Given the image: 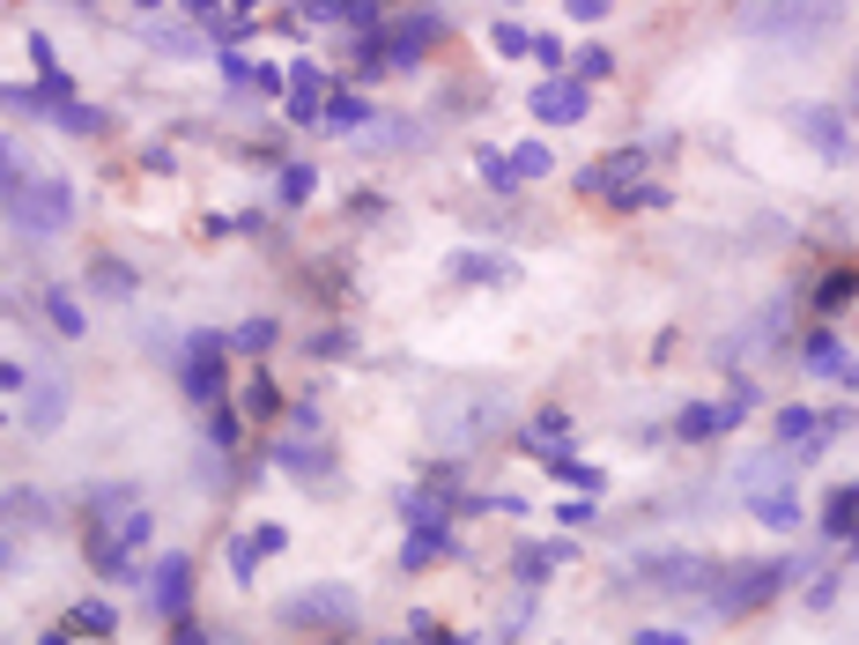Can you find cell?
<instances>
[{"label": "cell", "mask_w": 859, "mask_h": 645, "mask_svg": "<svg viewBox=\"0 0 859 645\" xmlns=\"http://www.w3.org/2000/svg\"><path fill=\"white\" fill-rule=\"evenodd\" d=\"M148 504L134 490H119V482H104L90 504H82V556H90V571H104V579H142V564H134V549L148 542Z\"/></svg>", "instance_id": "cell-1"}, {"label": "cell", "mask_w": 859, "mask_h": 645, "mask_svg": "<svg viewBox=\"0 0 859 645\" xmlns=\"http://www.w3.org/2000/svg\"><path fill=\"white\" fill-rule=\"evenodd\" d=\"M0 200H8V223L30 230V238H52V230H67V223H74L67 178L30 171V164H8V142H0Z\"/></svg>", "instance_id": "cell-2"}, {"label": "cell", "mask_w": 859, "mask_h": 645, "mask_svg": "<svg viewBox=\"0 0 859 645\" xmlns=\"http://www.w3.org/2000/svg\"><path fill=\"white\" fill-rule=\"evenodd\" d=\"M793 579H800L793 556H778V564H741L734 579H719V586H712V608H719V616H748V608H763L771 594H786Z\"/></svg>", "instance_id": "cell-3"}, {"label": "cell", "mask_w": 859, "mask_h": 645, "mask_svg": "<svg viewBox=\"0 0 859 645\" xmlns=\"http://www.w3.org/2000/svg\"><path fill=\"white\" fill-rule=\"evenodd\" d=\"M667 149H674V142H660V134H652V142H630V149L600 156V164H593V171L578 178V186H586V194H608V200H622L630 186H645V178H652V164H660Z\"/></svg>", "instance_id": "cell-4"}, {"label": "cell", "mask_w": 859, "mask_h": 645, "mask_svg": "<svg viewBox=\"0 0 859 645\" xmlns=\"http://www.w3.org/2000/svg\"><path fill=\"white\" fill-rule=\"evenodd\" d=\"M837 8H845V0H748L741 23L756 30V38H786V30H823Z\"/></svg>", "instance_id": "cell-5"}, {"label": "cell", "mask_w": 859, "mask_h": 645, "mask_svg": "<svg viewBox=\"0 0 859 645\" xmlns=\"http://www.w3.org/2000/svg\"><path fill=\"white\" fill-rule=\"evenodd\" d=\"M222 334H193V342H186V400H193V408H216L222 400Z\"/></svg>", "instance_id": "cell-6"}, {"label": "cell", "mask_w": 859, "mask_h": 645, "mask_svg": "<svg viewBox=\"0 0 859 645\" xmlns=\"http://www.w3.org/2000/svg\"><path fill=\"white\" fill-rule=\"evenodd\" d=\"M282 623H326V631H342V623H356V594L348 586H304V594L282 601Z\"/></svg>", "instance_id": "cell-7"}, {"label": "cell", "mask_w": 859, "mask_h": 645, "mask_svg": "<svg viewBox=\"0 0 859 645\" xmlns=\"http://www.w3.org/2000/svg\"><path fill=\"white\" fill-rule=\"evenodd\" d=\"M526 104H534V119H541V126H578V119L593 112V90H586L578 75H556V82H541Z\"/></svg>", "instance_id": "cell-8"}, {"label": "cell", "mask_w": 859, "mask_h": 645, "mask_svg": "<svg viewBox=\"0 0 859 645\" xmlns=\"http://www.w3.org/2000/svg\"><path fill=\"white\" fill-rule=\"evenodd\" d=\"M800 134H808V149L823 156V164H845V156H852V126H845L837 104H808V112H800Z\"/></svg>", "instance_id": "cell-9"}, {"label": "cell", "mask_w": 859, "mask_h": 645, "mask_svg": "<svg viewBox=\"0 0 859 645\" xmlns=\"http://www.w3.org/2000/svg\"><path fill=\"white\" fill-rule=\"evenodd\" d=\"M630 586L689 594V586H712V564H704V556H645V571H630Z\"/></svg>", "instance_id": "cell-10"}, {"label": "cell", "mask_w": 859, "mask_h": 645, "mask_svg": "<svg viewBox=\"0 0 859 645\" xmlns=\"http://www.w3.org/2000/svg\"><path fill=\"white\" fill-rule=\"evenodd\" d=\"M148 601H156L164 616H186V601H193V556H156V571H148Z\"/></svg>", "instance_id": "cell-11"}, {"label": "cell", "mask_w": 859, "mask_h": 645, "mask_svg": "<svg viewBox=\"0 0 859 645\" xmlns=\"http://www.w3.org/2000/svg\"><path fill=\"white\" fill-rule=\"evenodd\" d=\"M430 45H438V15H408V23H394V38H386V67H416Z\"/></svg>", "instance_id": "cell-12"}, {"label": "cell", "mask_w": 859, "mask_h": 645, "mask_svg": "<svg viewBox=\"0 0 859 645\" xmlns=\"http://www.w3.org/2000/svg\"><path fill=\"white\" fill-rule=\"evenodd\" d=\"M564 438H570V423H564V408H548V416H534L526 423V452H534L541 468H548V460H564Z\"/></svg>", "instance_id": "cell-13"}, {"label": "cell", "mask_w": 859, "mask_h": 645, "mask_svg": "<svg viewBox=\"0 0 859 645\" xmlns=\"http://www.w3.org/2000/svg\"><path fill=\"white\" fill-rule=\"evenodd\" d=\"M438 556H452V534H444V527H408V549H400V571H430Z\"/></svg>", "instance_id": "cell-14"}, {"label": "cell", "mask_w": 859, "mask_h": 645, "mask_svg": "<svg viewBox=\"0 0 859 645\" xmlns=\"http://www.w3.org/2000/svg\"><path fill=\"white\" fill-rule=\"evenodd\" d=\"M756 520L771 527V534H793V527H800V497L793 490H756Z\"/></svg>", "instance_id": "cell-15"}, {"label": "cell", "mask_w": 859, "mask_h": 645, "mask_svg": "<svg viewBox=\"0 0 859 645\" xmlns=\"http://www.w3.org/2000/svg\"><path fill=\"white\" fill-rule=\"evenodd\" d=\"M67 631H74V638H112V631H119V616H112V601H74V608H67Z\"/></svg>", "instance_id": "cell-16"}, {"label": "cell", "mask_w": 859, "mask_h": 645, "mask_svg": "<svg viewBox=\"0 0 859 645\" xmlns=\"http://www.w3.org/2000/svg\"><path fill=\"white\" fill-rule=\"evenodd\" d=\"M452 274H460V282H512V260H504V252H460V260H452Z\"/></svg>", "instance_id": "cell-17"}, {"label": "cell", "mask_w": 859, "mask_h": 645, "mask_svg": "<svg viewBox=\"0 0 859 645\" xmlns=\"http://www.w3.org/2000/svg\"><path fill=\"white\" fill-rule=\"evenodd\" d=\"M60 408H67V394H60V378H38V386H30V408H23V423H30V430H52V423H60Z\"/></svg>", "instance_id": "cell-18"}, {"label": "cell", "mask_w": 859, "mask_h": 645, "mask_svg": "<svg viewBox=\"0 0 859 645\" xmlns=\"http://www.w3.org/2000/svg\"><path fill=\"white\" fill-rule=\"evenodd\" d=\"M444 512H452L444 490H408V497H400V520H408V527H444Z\"/></svg>", "instance_id": "cell-19"}, {"label": "cell", "mask_w": 859, "mask_h": 645, "mask_svg": "<svg viewBox=\"0 0 859 645\" xmlns=\"http://www.w3.org/2000/svg\"><path fill=\"white\" fill-rule=\"evenodd\" d=\"M674 438H682V446H704V438H719V408H712V400L682 408V416H674Z\"/></svg>", "instance_id": "cell-20"}, {"label": "cell", "mask_w": 859, "mask_h": 645, "mask_svg": "<svg viewBox=\"0 0 859 645\" xmlns=\"http://www.w3.org/2000/svg\"><path fill=\"white\" fill-rule=\"evenodd\" d=\"M556 564H570V542H526L518 549V571H526V579H548Z\"/></svg>", "instance_id": "cell-21"}, {"label": "cell", "mask_w": 859, "mask_h": 645, "mask_svg": "<svg viewBox=\"0 0 859 645\" xmlns=\"http://www.w3.org/2000/svg\"><path fill=\"white\" fill-rule=\"evenodd\" d=\"M852 298H859V274L852 268H830L823 282H815V304H823V312H837V304H852Z\"/></svg>", "instance_id": "cell-22"}, {"label": "cell", "mask_w": 859, "mask_h": 645, "mask_svg": "<svg viewBox=\"0 0 859 645\" xmlns=\"http://www.w3.org/2000/svg\"><path fill=\"white\" fill-rule=\"evenodd\" d=\"M45 320H52V334H67V342L90 326V320H82V304H74L67 290H45Z\"/></svg>", "instance_id": "cell-23"}, {"label": "cell", "mask_w": 859, "mask_h": 645, "mask_svg": "<svg viewBox=\"0 0 859 645\" xmlns=\"http://www.w3.org/2000/svg\"><path fill=\"white\" fill-rule=\"evenodd\" d=\"M823 527H830L837 542H845V534H859V490H830V512H823Z\"/></svg>", "instance_id": "cell-24"}, {"label": "cell", "mask_w": 859, "mask_h": 645, "mask_svg": "<svg viewBox=\"0 0 859 645\" xmlns=\"http://www.w3.org/2000/svg\"><path fill=\"white\" fill-rule=\"evenodd\" d=\"M808 438H815V408H800V400H793V408H778V446L800 452Z\"/></svg>", "instance_id": "cell-25"}, {"label": "cell", "mask_w": 859, "mask_h": 645, "mask_svg": "<svg viewBox=\"0 0 859 645\" xmlns=\"http://www.w3.org/2000/svg\"><path fill=\"white\" fill-rule=\"evenodd\" d=\"M548 475H556V482H570V490H578V497H593V490H600V482H608V475H600V468H586V460H570V452H564V460H548Z\"/></svg>", "instance_id": "cell-26"}, {"label": "cell", "mask_w": 859, "mask_h": 645, "mask_svg": "<svg viewBox=\"0 0 859 645\" xmlns=\"http://www.w3.org/2000/svg\"><path fill=\"white\" fill-rule=\"evenodd\" d=\"M274 408H282V386H274L268 372H252V386H245V416H252V423H268Z\"/></svg>", "instance_id": "cell-27"}, {"label": "cell", "mask_w": 859, "mask_h": 645, "mask_svg": "<svg viewBox=\"0 0 859 645\" xmlns=\"http://www.w3.org/2000/svg\"><path fill=\"white\" fill-rule=\"evenodd\" d=\"M230 348H238V356H268V348H274V320H245V326H230Z\"/></svg>", "instance_id": "cell-28"}, {"label": "cell", "mask_w": 859, "mask_h": 645, "mask_svg": "<svg viewBox=\"0 0 859 645\" xmlns=\"http://www.w3.org/2000/svg\"><path fill=\"white\" fill-rule=\"evenodd\" d=\"M319 119H326V126H364V119H370V104L356 97V90H342V97H326Z\"/></svg>", "instance_id": "cell-29"}, {"label": "cell", "mask_w": 859, "mask_h": 645, "mask_svg": "<svg viewBox=\"0 0 859 645\" xmlns=\"http://www.w3.org/2000/svg\"><path fill=\"white\" fill-rule=\"evenodd\" d=\"M608 208H622V216H652V208H667V186H652V178H645V186H630V194L608 200Z\"/></svg>", "instance_id": "cell-30"}, {"label": "cell", "mask_w": 859, "mask_h": 645, "mask_svg": "<svg viewBox=\"0 0 859 645\" xmlns=\"http://www.w3.org/2000/svg\"><path fill=\"white\" fill-rule=\"evenodd\" d=\"M90 282H97L104 298H134V274H126V260H97V268H90Z\"/></svg>", "instance_id": "cell-31"}, {"label": "cell", "mask_w": 859, "mask_h": 645, "mask_svg": "<svg viewBox=\"0 0 859 645\" xmlns=\"http://www.w3.org/2000/svg\"><path fill=\"white\" fill-rule=\"evenodd\" d=\"M512 171H518V178H541V171H556V149H548V142H518Z\"/></svg>", "instance_id": "cell-32"}, {"label": "cell", "mask_w": 859, "mask_h": 645, "mask_svg": "<svg viewBox=\"0 0 859 645\" xmlns=\"http://www.w3.org/2000/svg\"><path fill=\"white\" fill-rule=\"evenodd\" d=\"M319 194V171H312V164H290V171H282V208H296V200H312Z\"/></svg>", "instance_id": "cell-33"}, {"label": "cell", "mask_w": 859, "mask_h": 645, "mask_svg": "<svg viewBox=\"0 0 859 645\" xmlns=\"http://www.w3.org/2000/svg\"><path fill=\"white\" fill-rule=\"evenodd\" d=\"M808 372H845V342L837 334H815L808 342Z\"/></svg>", "instance_id": "cell-34"}, {"label": "cell", "mask_w": 859, "mask_h": 645, "mask_svg": "<svg viewBox=\"0 0 859 645\" xmlns=\"http://www.w3.org/2000/svg\"><path fill=\"white\" fill-rule=\"evenodd\" d=\"M490 38H496V52H504V60H518V52L534 45V30H526V23H512V15H504V23H490Z\"/></svg>", "instance_id": "cell-35"}, {"label": "cell", "mask_w": 859, "mask_h": 645, "mask_svg": "<svg viewBox=\"0 0 859 645\" xmlns=\"http://www.w3.org/2000/svg\"><path fill=\"white\" fill-rule=\"evenodd\" d=\"M142 38H148V45H164V52H200V38H193V30H171V23H148Z\"/></svg>", "instance_id": "cell-36"}, {"label": "cell", "mask_w": 859, "mask_h": 645, "mask_svg": "<svg viewBox=\"0 0 859 645\" xmlns=\"http://www.w3.org/2000/svg\"><path fill=\"white\" fill-rule=\"evenodd\" d=\"M474 171L490 178V186H518V171H512V156H496V149H482V156H474Z\"/></svg>", "instance_id": "cell-37"}, {"label": "cell", "mask_w": 859, "mask_h": 645, "mask_svg": "<svg viewBox=\"0 0 859 645\" xmlns=\"http://www.w3.org/2000/svg\"><path fill=\"white\" fill-rule=\"evenodd\" d=\"M719 408V430H734L741 416H748V408H756V394H748V386H741V394H726V400H712Z\"/></svg>", "instance_id": "cell-38"}, {"label": "cell", "mask_w": 859, "mask_h": 645, "mask_svg": "<svg viewBox=\"0 0 859 645\" xmlns=\"http://www.w3.org/2000/svg\"><path fill=\"white\" fill-rule=\"evenodd\" d=\"M290 90H304V97H326V75L312 67V60H296V67H290Z\"/></svg>", "instance_id": "cell-39"}, {"label": "cell", "mask_w": 859, "mask_h": 645, "mask_svg": "<svg viewBox=\"0 0 859 645\" xmlns=\"http://www.w3.org/2000/svg\"><path fill=\"white\" fill-rule=\"evenodd\" d=\"M252 549H260V556H282V549H290V527H252Z\"/></svg>", "instance_id": "cell-40"}, {"label": "cell", "mask_w": 859, "mask_h": 645, "mask_svg": "<svg viewBox=\"0 0 859 645\" xmlns=\"http://www.w3.org/2000/svg\"><path fill=\"white\" fill-rule=\"evenodd\" d=\"M608 67H615V60H608V45H586V52H578V82H600Z\"/></svg>", "instance_id": "cell-41"}, {"label": "cell", "mask_w": 859, "mask_h": 645, "mask_svg": "<svg viewBox=\"0 0 859 645\" xmlns=\"http://www.w3.org/2000/svg\"><path fill=\"white\" fill-rule=\"evenodd\" d=\"M541 60V67H564V38H548V30H534V45H526Z\"/></svg>", "instance_id": "cell-42"}, {"label": "cell", "mask_w": 859, "mask_h": 645, "mask_svg": "<svg viewBox=\"0 0 859 645\" xmlns=\"http://www.w3.org/2000/svg\"><path fill=\"white\" fill-rule=\"evenodd\" d=\"M208 446H222V452L238 446V416H222V408H216V416H208Z\"/></svg>", "instance_id": "cell-43"}, {"label": "cell", "mask_w": 859, "mask_h": 645, "mask_svg": "<svg viewBox=\"0 0 859 645\" xmlns=\"http://www.w3.org/2000/svg\"><path fill=\"white\" fill-rule=\"evenodd\" d=\"M408 638H416V645H452V638L438 631V616H408Z\"/></svg>", "instance_id": "cell-44"}, {"label": "cell", "mask_w": 859, "mask_h": 645, "mask_svg": "<svg viewBox=\"0 0 859 645\" xmlns=\"http://www.w3.org/2000/svg\"><path fill=\"white\" fill-rule=\"evenodd\" d=\"M556 520H564V527H586V520H593V497H564V504H556Z\"/></svg>", "instance_id": "cell-45"}, {"label": "cell", "mask_w": 859, "mask_h": 645, "mask_svg": "<svg viewBox=\"0 0 859 645\" xmlns=\"http://www.w3.org/2000/svg\"><path fill=\"white\" fill-rule=\"evenodd\" d=\"M252 556H260V549H252V534H238V542H230V571H238V579H252Z\"/></svg>", "instance_id": "cell-46"}, {"label": "cell", "mask_w": 859, "mask_h": 645, "mask_svg": "<svg viewBox=\"0 0 859 645\" xmlns=\"http://www.w3.org/2000/svg\"><path fill=\"white\" fill-rule=\"evenodd\" d=\"M282 82H290V75H282V67H252V82H245V90H260V97H274Z\"/></svg>", "instance_id": "cell-47"}, {"label": "cell", "mask_w": 859, "mask_h": 645, "mask_svg": "<svg viewBox=\"0 0 859 645\" xmlns=\"http://www.w3.org/2000/svg\"><path fill=\"white\" fill-rule=\"evenodd\" d=\"M570 8V23H600V15H608V0H564Z\"/></svg>", "instance_id": "cell-48"}, {"label": "cell", "mask_w": 859, "mask_h": 645, "mask_svg": "<svg viewBox=\"0 0 859 645\" xmlns=\"http://www.w3.org/2000/svg\"><path fill=\"white\" fill-rule=\"evenodd\" d=\"M630 645H689V631H638Z\"/></svg>", "instance_id": "cell-49"}, {"label": "cell", "mask_w": 859, "mask_h": 645, "mask_svg": "<svg viewBox=\"0 0 859 645\" xmlns=\"http://www.w3.org/2000/svg\"><path fill=\"white\" fill-rule=\"evenodd\" d=\"M30 378H23V364H0V394H23Z\"/></svg>", "instance_id": "cell-50"}, {"label": "cell", "mask_w": 859, "mask_h": 645, "mask_svg": "<svg viewBox=\"0 0 859 645\" xmlns=\"http://www.w3.org/2000/svg\"><path fill=\"white\" fill-rule=\"evenodd\" d=\"M178 645H208V631H193V616H178Z\"/></svg>", "instance_id": "cell-51"}, {"label": "cell", "mask_w": 859, "mask_h": 645, "mask_svg": "<svg viewBox=\"0 0 859 645\" xmlns=\"http://www.w3.org/2000/svg\"><path fill=\"white\" fill-rule=\"evenodd\" d=\"M186 15H222V0H186Z\"/></svg>", "instance_id": "cell-52"}, {"label": "cell", "mask_w": 859, "mask_h": 645, "mask_svg": "<svg viewBox=\"0 0 859 645\" xmlns=\"http://www.w3.org/2000/svg\"><path fill=\"white\" fill-rule=\"evenodd\" d=\"M45 645H74V631H67V623H60V631H52V638Z\"/></svg>", "instance_id": "cell-53"}, {"label": "cell", "mask_w": 859, "mask_h": 645, "mask_svg": "<svg viewBox=\"0 0 859 645\" xmlns=\"http://www.w3.org/2000/svg\"><path fill=\"white\" fill-rule=\"evenodd\" d=\"M845 386H859V356H852V364H845Z\"/></svg>", "instance_id": "cell-54"}, {"label": "cell", "mask_w": 859, "mask_h": 645, "mask_svg": "<svg viewBox=\"0 0 859 645\" xmlns=\"http://www.w3.org/2000/svg\"><path fill=\"white\" fill-rule=\"evenodd\" d=\"M245 8H252V0H230V15H245Z\"/></svg>", "instance_id": "cell-55"}, {"label": "cell", "mask_w": 859, "mask_h": 645, "mask_svg": "<svg viewBox=\"0 0 859 645\" xmlns=\"http://www.w3.org/2000/svg\"><path fill=\"white\" fill-rule=\"evenodd\" d=\"M134 8H164V0H134Z\"/></svg>", "instance_id": "cell-56"}, {"label": "cell", "mask_w": 859, "mask_h": 645, "mask_svg": "<svg viewBox=\"0 0 859 645\" xmlns=\"http://www.w3.org/2000/svg\"><path fill=\"white\" fill-rule=\"evenodd\" d=\"M852 556H859V534H852Z\"/></svg>", "instance_id": "cell-57"}, {"label": "cell", "mask_w": 859, "mask_h": 645, "mask_svg": "<svg viewBox=\"0 0 859 645\" xmlns=\"http://www.w3.org/2000/svg\"><path fill=\"white\" fill-rule=\"evenodd\" d=\"M0 564H8V549H0Z\"/></svg>", "instance_id": "cell-58"}, {"label": "cell", "mask_w": 859, "mask_h": 645, "mask_svg": "<svg viewBox=\"0 0 859 645\" xmlns=\"http://www.w3.org/2000/svg\"><path fill=\"white\" fill-rule=\"evenodd\" d=\"M852 104H859V97H852Z\"/></svg>", "instance_id": "cell-59"}]
</instances>
